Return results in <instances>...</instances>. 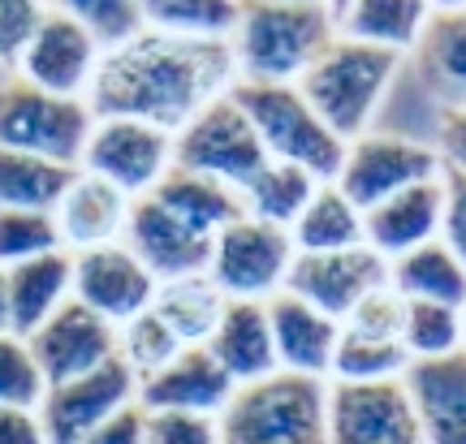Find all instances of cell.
I'll use <instances>...</instances> for the list:
<instances>
[{"mask_svg": "<svg viewBox=\"0 0 466 444\" xmlns=\"http://www.w3.org/2000/svg\"><path fill=\"white\" fill-rule=\"evenodd\" d=\"M69 14L83 22V31L100 44V52L126 48L130 39L147 31V17H143V5H130V0H69Z\"/></svg>", "mask_w": 466, "mask_h": 444, "instance_id": "74e56055", "label": "cell"}, {"mask_svg": "<svg viewBox=\"0 0 466 444\" xmlns=\"http://www.w3.org/2000/svg\"><path fill=\"white\" fill-rule=\"evenodd\" d=\"M78 168L0 147V212H52Z\"/></svg>", "mask_w": 466, "mask_h": 444, "instance_id": "d6a6232c", "label": "cell"}, {"mask_svg": "<svg viewBox=\"0 0 466 444\" xmlns=\"http://www.w3.org/2000/svg\"><path fill=\"white\" fill-rule=\"evenodd\" d=\"M151 198L173 212L177 220H186L190 229H199L203 237H212L217 242V233H225L233 220H242V198L233 186L225 181H212V177H199V173H186V168H173L156 190Z\"/></svg>", "mask_w": 466, "mask_h": 444, "instance_id": "83f0119b", "label": "cell"}, {"mask_svg": "<svg viewBox=\"0 0 466 444\" xmlns=\"http://www.w3.org/2000/svg\"><path fill=\"white\" fill-rule=\"evenodd\" d=\"M151 31L177 35V39H233L242 5L229 0H147L143 5Z\"/></svg>", "mask_w": 466, "mask_h": 444, "instance_id": "836d02e7", "label": "cell"}, {"mask_svg": "<svg viewBox=\"0 0 466 444\" xmlns=\"http://www.w3.org/2000/svg\"><path fill=\"white\" fill-rule=\"evenodd\" d=\"M173 160L186 173H199V177L242 190L268 165V151L250 126V116L242 113V104L229 91L225 99L208 104L186 130L173 134Z\"/></svg>", "mask_w": 466, "mask_h": 444, "instance_id": "9c48e42d", "label": "cell"}, {"mask_svg": "<svg viewBox=\"0 0 466 444\" xmlns=\"http://www.w3.org/2000/svg\"><path fill=\"white\" fill-rule=\"evenodd\" d=\"M415 69L441 108L466 104V5L432 9V22L415 48Z\"/></svg>", "mask_w": 466, "mask_h": 444, "instance_id": "4316f807", "label": "cell"}, {"mask_svg": "<svg viewBox=\"0 0 466 444\" xmlns=\"http://www.w3.org/2000/svg\"><path fill=\"white\" fill-rule=\"evenodd\" d=\"M0 444H48L39 410H0Z\"/></svg>", "mask_w": 466, "mask_h": 444, "instance_id": "ee69618b", "label": "cell"}, {"mask_svg": "<svg viewBox=\"0 0 466 444\" xmlns=\"http://www.w3.org/2000/svg\"><path fill=\"white\" fill-rule=\"evenodd\" d=\"M389 285V259H380L371 247L337 250V255H299L285 280V294L311 302L329 319H346L363 298Z\"/></svg>", "mask_w": 466, "mask_h": 444, "instance_id": "2e32d148", "label": "cell"}, {"mask_svg": "<svg viewBox=\"0 0 466 444\" xmlns=\"http://www.w3.org/2000/svg\"><path fill=\"white\" fill-rule=\"evenodd\" d=\"M130 207L134 198L121 195L116 186H108L104 177L91 173H74V181L66 186L61 203L52 207L56 216V229H61V247L69 255H83V250H100L126 242V225H130Z\"/></svg>", "mask_w": 466, "mask_h": 444, "instance_id": "ffe728a7", "label": "cell"}, {"mask_svg": "<svg viewBox=\"0 0 466 444\" xmlns=\"http://www.w3.org/2000/svg\"><path fill=\"white\" fill-rule=\"evenodd\" d=\"M238 384L229 371L212 358L208 346H186L177 358L160 367L156 376L138 384V406L143 410H173V414H208L220 419L233 401Z\"/></svg>", "mask_w": 466, "mask_h": 444, "instance_id": "d6986e66", "label": "cell"}, {"mask_svg": "<svg viewBox=\"0 0 466 444\" xmlns=\"http://www.w3.org/2000/svg\"><path fill=\"white\" fill-rule=\"evenodd\" d=\"M233 86L238 66L229 39H177L147 26L100 61L86 104L96 116H130L177 134Z\"/></svg>", "mask_w": 466, "mask_h": 444, "instance_id": "6da1fadb", "label": "cell"}, {"mask_svg": "<svg viewBox=\"0 0 466 444\" xmlns=\"http://www.w3.org/2000/svg\"><path fill=\"white\" fill-rule=\"evenodd\" d=\"M26 341H31V354L39 362L44 379H48V388L91 376L96 367L116 358V328L96 311H86L83 302H74V298Z\"/></svg>", "mask_w": 466, "mask_h": 444, "instance_id": "e0dca14e", "label": "cell"}, {"mask_svg": "<svg viewBox=\"0 0 466 444\" xmlns=\"http://www.w3.org/2000/svg\"><path fill=\"white\" fill-rule=\"evenodd\" d=\"M225 307H229V298L212 285L208 272L203 277L168 280V285H160V294L151 302V311L160 315V324L182 346H208L220 324V315H225Z\"/></svg>", "mask_w": 466, "mask_h": 444, "instance_id": "4dcf8cb0", "label": "cell"}, {"mask_svg": "<svg viewBox=\"0 0 466 444\" xmlns=\"http://www.w3.org/2000/svg\"><path fill=\"white\" fill-rule=\"evenodd\" d=\"M44 9L48 5H35V0H0V69L17 74L39 22H44Z\"/></svg>", "mask_w": 466, "mask_h": 444, "instance_id": "ab89813d", "label": "cell"}, {"mask_svg": "<svg viewBox=\"0 0 466 444\" xmlns=\"http://www.w3.org/2000/svg\"><path fill=\"white\" fill-rule=\"evenodd\" d=\"M0 332H9V277L0 267Z\"/></svg>", "mask_w": 466, "mask_h": 444, "instance_id": "bcb514c9", "label": "cell"}, {"mask_svg": "<svg viewBox=\"0 0 466 444\" xmlns=\"http://www.w3.org/2000/svg\"><path fill=\"white\" fill-rule=\"evenodd\" d=\"M462 328H466V307H462Z\"/></svg>", "mask_w": 466, "mask_h": 444, "instance_id": "7dc6e473", "label": "cell"}, {"mask_svg": "<svg viewBox=\"0 0 466 444\" xmlns=\"http://www.w3.org/2000/svg\"><path fill=\"white\" fill-rule=\"evenodd\" d=\"M233 99L242 104V113L250 116V126L264 143L268 160H281V165H299L319 181H337L346 143L337 138L324 116L307 104V96L299 91V83H238Z\"/></svg>", "mask_w": 466, "mask_h": 444, "instance_id": "5b68a950", "label": "cell"}, {"mask_svg": "<svg viewBox=\"0 0 466 444\" xmlns=\"http://www.w3.org/2000/svg\"><path fill=\"white\" fill-rule=\"evenodd\" d=\"M5 277H9V332L26 341L74 298V255L52 250L9 267Z\"/></svg>", "mask_w": 466, "mask_h": 444, "instance_id": "d4e9b609", "label": "cell"}, {"mask_svg": "<svg viewBox=\"0 0 466 444\" xmlns=\"http://www.w3.org/2000/svg\"><path fill=\"white\" fill-rule=\"evenodd\" d=\"M217 423L220 444H329V379L277 371L242 384Z\"/></svg>", "mask_w": 466, "mask_h": 444, "instance_id": "277c9868", "label": "cell"}, {"mask_svg": "<svg viewBox=\"0 0 466 444\" xmlns=\"http://www.w3.org/2000/svg\"><path fill=\"white\" fill-rule=\"evenodd\" d=\"M91 126H96V113L86 99L52 96L22 78L0 83V147L78 168Z\"/></svg>", "mask_w": 466, "mask_h": 444, "instance_id": "8992f818", "label": "cell"}, {"mask_svg": "<svg viewBox=\"0 0 466 444\" xmlns=\"http://www.w3.org/2000/svg\"><path fill=\"white\" fill-rule=\"evenodd\" d=\"M126 247L143 259L151 277L168 285L182 277H203L212 264V237L190 229L186 220L165 212L156 198H134L130 225H126Z\"/></svg>", "mask_w": 466, "mask_h": 444, "instance_id": "ac0fdd59", "label": "cell"}, {"mask_svg": "<svg viewBox=\"0 0 466 444\" xmlns=\"http://www.w3.org/2000/svg\"><path fill=\"white\" fill-rule=\"evenodd\" d=\"M61 247V229L52 212H0V267L26 264L39 255H52Z\"/></svg>", "mask_w": 466, "mask_h": 444, "instance_id": "f35d334b", "label": "cell"}, {"mask_svg": "<svg viewBox=\"0 0 466 444\" xmlns=\"http://www.w3.org/2000/svg\"><path fill=\"white\" fill-rule=\"evenodd\" d=\"M100 61L104 52L83 31V22L69 14L66 5H48L14 78L39 86V91H52V96L86 99L96 74H100Z\"/></svg>", "mask_w": 466, "mask_h": 444, "instance_id": "5bb4252c", "label": "cell"}, {"mask_svg": "<svg viewBox=\"0 0 466 444\" xmlns=\"http://www.w3.org/2000/svg\"><path fill=\"white\" fill-rule=\"evenodd\" d=\"M432 147L441 151L445 173H462L466 177V104H458V108H441Z\"/></svg>", "mask_w": 466, "mask_h": 444, "instance_id": "b9f144b4", "label": "cell"}, {"mask_svg": "<svg viewBox=\"0 0 466 444\" xmlns=\"http://www.w3.org/2000/svg\"><path fill=\"white\" fill-rule=\"evenodd\" d=\"M83 444H143V406L121 410L113 423H104L96 436H86Z\"/></svg>", "mask_w": 466, "mask_h": 444, "instance_id": "f6af8a7d", "label": "cell"}, {"mask_svg": "<svg viewBox=\"0 0 466 444\" xmlns=\"http://www.w3.org/2000/svg\"><path fill=\"white\" fill-rule=\"evenodd\" d=\"M406 302V298H401ZM401 346L410 362H441L466 349V328L458 307H441V302H406L401 315Z\"/></svg>", "mask_w": 466, "mask_h": 444, "instance_id": "e575fe53", "label": "cell"}, {"mask_svg": "<svg viewBox=\"0 0 466 444\" xmlns=\"http://www.w3.org/2000/svg\"><path fill=\"white\" fill-rule=\"evenodd\" d=\"M294 250L299 255H337V250L367 247V216L350 203L337 181H319V190L311 195V203L302 207V216L294 220Z\"/></svg>", "mask_w": 466, "mask_h": 444, "instance_id": "f1b7e54d", "label": "cell"}, {"mask_svg": "<svg viewBox=\"0 0 466 444\" xmlns=\"http://www.w3.org/2000/svg\"><path fill=\"white\" fill-rule=\"evenodd\" d=\"M389 289L406 302H441V307H466V264L445 242L410 250L389 264Z\"/></svg>", "mask_w": 466, "mask_h": 444, "instance_id": "f546056e", "label": "cell"}, {"mask_svg": "<svg viewBox=\"0 0 466 444\" xmlns=\"http://www.w3.org/2000/svg\"><path fill=\"white\" fill-rule=\"evenodd\" d=\"M436 177H445V165H441V151L432 143L371 130L363 138L346 143V156H341V168H337V190L359 212H371L384 198Z\"/></svg>", "mask_w": 466, "mask_h": 444, "instance_id": "52a82bcc", "label": "cell"}, {"mask_svg": "<svg viewBox=\"0 0 466 444\" xmlns=\"http://www.w3.org/2000/svg\"><path fill=\"white\" fill-rule=\"evenodd\" d=\"M294 259L299 250L289 229L242 216L225 233H217L208 277L229 302H272L285 289Z\"/></svg>", "mask_w": 466, "mask_h": 444, "instance_id": "ba28073f", "label": "cell"}, {"mask_svg": "<svg viewBox=\"0 0 466 444\" xmlns=\"http://www.w3.org/2000/svg\"><path fill=\"white\" fill-rule=\"evenodd\" d=\"M48 379L31 354V341L0 332V410H39Z\"/></svg>", "mask_w": 466, "mask_h": 444, "instance_id": "8d00e7d4", "label": "cell"}, {"mask_svg": "<svg viewBox=\"0 0 466 444\" xmlns=\"http://www.w3.org/2000/svg\"><path fill=\"white\" fill-rule=\"evenodd\" d=\"M316 190H319V177H311L307 168L268 160V165L238 190V198H242V212H247L250 220H264V225H277V229H294V220L302 216V207L311 203Z\"/></svg>", "mask_w": 466, "mask_h": 444, "instance_id": "1f68e13d", "label": "cell"}, {"mask_svg": "<svg viewBox=\"0 0 466 444\" xmlns=\"http://www.w3.org/2000/svg\"><path fill=\"white\" fill-rule=\"evenodd\" d=\"M337 39H354L367 48L384 52H406L419 48V39L432 22V5L419 0H350V5H333Z\"/></svg>", "mask_w": 466, "mask_h": 444, "instance_id": "484cf974", "label": "cell"}, {"mask_svg": "<svg viewBox=\"0 0 466 444\" xmlns=\"http://www.w3.org/2000/svg\"><path fill=\"white\" fill-rule=\"evenodd\" d=\"M268 307V324H272V346H277V367L289 376L307 379H333V354H337V332L341 324L316 311L311 302L294 294H277Z\"/></svg>", "mask_w": 466, "mask_h": 444, "instance_id": "44dd1931", "label": "cell"}, {"mask_svg": "<svg viewBox=\"0 0 466 444\" xmlns=\"http://www.w3.org/2000/svg\"><path fill=\"white\" fill-rule=\"evenodd\" d=\"M401 302L389 285L363 298L341 319L333 354V379L329 384H380V379H406L410 354L401 346Z\"/></svg>", "mask_w": 466, "mask_h": 444, "instance_id": "30bf717a", "label": "cell"}, {"mask_svg": "<svg viewBox=\"0 0 466 444\" xmlns=\"http://www.w3.org/2000/svg\"><path fill=\"white\" fill-rule=\"evenodd\" d=\"M78 168L91 177H104L121 195L147 198L177 168L173 134L156 130L147 121H130V116H96Z\"/></svg>", "mask_w": 466, "mask_h": 444, "instance_id": "8fae6325", "label": "cell"}, {"mask_svg": "<svg viewBox=\"0 0 466 444\" xmlns=\"http://www.w3.org/2000/svg\"><path fill=\"white\" fill-rule=\"evenodd\" d=\"M333 39V5H242L229 39L238 83H302Z\"/></svg>", "mask_w": 466, "mask_h": 444, "instance_id": "7a4b0ae2", "label": "cell"}, {"mask_svg": "<svg viewBox=\"0 0 466 444\" xmlns=\"http://www.w3.org/2000/svg\"><path fill=\"white\" fill-rule=\"evenodd\" d=\"M329 444H428L401 379L329 384Z\"/></svg>", "mask_w": 466, "mask_h": 444, "instance_id": "4fadbf2b", "label": "cell"}, {"mask_svg": "<svg viewBox=\"0 0 466 444\" xmlns=\"http://www.w3.org/2000/svg\"><path fill=\"white\" fill-rule=\"evenodd\" d=\"M398 69V52L367 48L354 39H333L324 48V56L302 74L299 91L341 143H354V138L371 134V121L380 113Z\"/></svg>", "mask_w": 466, "mask_h": 444, "instance_id": "3957f363", "label": "cell"}, {"mask_svg": "<svg viewBox=\"0 0 466 444\" xmlns=\"http://www.w3.org/2000/svg\"><path fill=\"white\" fill-rule=\"evenodd\" d=\"M130 406H138V376L121 358H113L91 376L48 388L39 401V423L48 444H83Z\"/></svg>", "mask_w": 466, "mask_h": 444, "instance_id": "7c38bea8", "label": "cell"}, {"mask_svg": "<svg viewBox=\"0 0 466 444\" xmlns=\"http://www.w3.org/2000/svg\"><path fill=\"white\" fill-rule=\"evenodd\" d=\"M182 349L186 346L165 328V324H160V315H156V311L130 319L126 328H116V358H121L134 376H138V384H143L147 376H156L160 367H168V362L177 358Z\"/></svg>", "mask_w": 466, "mask_h": 444, "instance_id": "d590c367", "label": "cell"}, {"mask_svg": "<svg viewBox=\"0 0 466 444\" xmlns=\"http://www.w3.org/2000/svg\"><path fill=\"white\" fill-rule=\"evenodd\" d=\"M212 358L229 371V379L242 384H259V379L277 376V346H272V324H268L264 302H229L220 315L217 332H212Z\"/></svg>", "mask_w": 466, "mask_h": 444, "instance_id": "cb8c5ba5", "label": "cell"}, {"mask_svg": "<svg viewBox=\"0 0 466 444\" xmlns=\"http://www.w3.org/2000/svg\"><path fill=\"white\" fill-rule=\"evenodd\" d=\"M160 294V280L151 277L143 259L126 242L74 255V302L108 319L113 328H126L130 319L151 311Z\"/></svg>", "mask_w": 466, "mask_h": 444, "instance_id": "9a60e30c", "label": "cell"}, {"mask_svg": "<svg viewBox=\"0 0 466 444\" xmlns=\"http://www.w3.org/2000/svg\"><path fill=\"white\" fill-rule=\"evenodd\" d=\"M406 393L428 444H466V349L441 362H410Z\"/></svg>", "mask_w": 466, "mask_h": 444, "instance_id": "603a6c76", "label": "cell"}, {"mask_svg": "<svg viewBox=\"0 0 466 444\" xmlns=\"http://www.w3.org/2000/svg\"><path fill=\"white\" fill-rule=\"evenodd\" d=\"M143 444H220V423L208 414L143 410Z\"/></svg>", "mask_w": 466, "mask_h": 444, "instance_id": "60d3db41", "label": "cell"}, {"mask_svg": "<svg viewBox=\"0 0 466 444\" xmlns=\"http://www.w3.org/2000/svg\"><path fill=\"white\" fill-rule=\"evenodd\" d=\"M367 216V247L380 259H401L410 250L441 242V216H445V177L410 186L401 195L376 203Z\"/></svg>", "mask_w": 466, "mask_h": 444, "instance_id": "7402d4cb", "label": "cell"}, {"mask_svg": "<svg viewBox=\"0 0 466 444\" xmlns=\"http://www.w3.org/2000/svg\"><path fill=\"white\" fill-rule=\"evenodd\" d=\"M441 242L466 264V177L445 173V216H441Z\"/></svg>", "mask_w": 466, "mask_h": 444, "instance_id": "7bdbcfd3", "label": "cell"}]
</instances>
